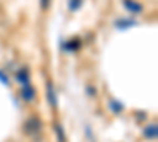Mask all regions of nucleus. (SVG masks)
<instances>
[{"label":"nucleus","mask_w":158,"mask_h":142,"mask_svg":"<svg viewBox=\"0 0 158 142\" xmlns=\"http://www.w3.org/2000/svg\"><path fill=\"white\" fill-rule=\"evenodd\" d=\"M87 93H90V95H95V88L92 87V85H90V87H87Z\"/></svg>","instance_id":"14"},{"label":"nucleus","mask_w":158,"mask_h":142,"mask_svg":"<svg viewBox=\"0 0 158 142\" xmlns=\"http://www.w3.org/2000/svg\"><path fill=\"white\" fill-rule=\"evenodd\" d=\"M81 5H82V0H70V2H68V6H70L71 11L79 10V8H81Z\"/></svg>","instance_id":"9"},{"label":"nucleus","mask_w":158,"mask_h":142,"mask_svg":"<svg viewBox=\"0 0 158 142\" xmlns=\"http://www.w3.org/2000/svg\"><path fill=\"white\" fill-rule=\"evenodd\" d=\"M35 96H36V92H35V88H33L30 84H27V85L22 87V90H21V98H22L24 101L30 103V101L35 99Z\"/></svg>","instance_id":"2"},{"label":"nucleus","mask_w":158,"mask_h":142,"mask_svg":"<svg viewBox=\"0 0 158 142\" xmlns=\"http://www.w3.org/2000/svg\"><path fill=\"white\" fill-rule=\"evenodd\" d=\"M41 128H43L41 120H40L38 117H30L24 123V133L29 134V136H35V134H38L40 131H41Z\"/></svg>","instance_id":"1"},{"label":"nucleus","mask_w":158,"mask_h":142,"mask_svg":"<svg viewBox=\"0 0 158 142\" xmlns=\"http://www.w3.org/2000/svg\"><path fill=\"white\" fill-rule=\"evenodd\" d=\"M77 47H79V43L77 41H71V43H68L67 46H65V49H68V51H74Z\"/></svg>","instance_id":"11"},{"label":"nucleus","mask_w":158,"mask_h":142,"mask_svg":"<svg viewBox=\"0 0 158 142\" xmlns=\"http://www.w3.org/2000/svg\"><path fill=\"white\" fill-rule=\"evenodd\" d=\"M0 79L3 81V84H5V85H10V84H8V82H10V81H8V77H6V76L2 73V71H0Z\"/></svg>","instance_id":"13"},{"label":"nucleus","mask_w":158,"mask_h":142,"mask_svg":"<svg viewBox=\"0 0 158 142\" xmlns=\"http://www.w3.org/2000/svg\"><path fill=\"white\" fill-rule=\"evenodd\" d=\"M40 5H41V10H48L51 5V0H40Z\"/></svg>","instance_id":"12"},{"label":"nucleus","mask_w":158,"mask_h":142,"mask_svg":"<svg viewBox=\"0 0 158 142\" xmlns=\"http://www.w3.org/2000/svg\"><path fill=\"white\" fill-rule=\"evenodd\" d=\"M111 111L115 112V114H118V112L122 111V106L118 104V103H115V101H111Z\"/></svg>","instance_id":"10"},{"label":"nucleus","mask_w":158,"mask_h":142,"mask_svg":"<svg viewBox=\"0 0 158 142\" xmlns=\"http://www.w3.org/2000/svg\"><path fill=\"white\" fill-rule=\"evenodd\" d=\"M54 130H56V134H57V140L59 142H65V131H63V126L59 122L54 123Z\"/></svg>","instance_id":"7"},{"label":"nucleus","mask_w":158,"mask_h":142,"mask_svg":"<svg viewBox=\"0 0 158 142\" xmlns=\"http://www.w3.org/2000/svg\"><path fill=\"white\" fill-rule=\"evenodd\" d=\"M16 79L22 84V85H27V84H30V74H29V71L27 70H19L18 73H16Z\"/></svg>","instance_id":"4"},{"label":"nucleus","mask_w":158,"mask_h":142,"mask_svg":"<svg viewBox=\"0 0 158 142\" xmlns=\"http://www.w3.org/2000/svg\"><path fill=\"white\" fill-rule=\"evenodd\" d=\"M115 25L118 29H128V27H131V25H136V22L133 19H118L115 22Z\"/></svg>","instance_id":"8"},{"label":"nucleus","mask_w":158,"mask_h":142,"mask_svg":"<svg viewBox=\"0 0 158 142\" xmlns=\"http://www.w3.org/2000/svg\"><path fill=\"white\" fill-rule=\"evenodd\" d=\"M158 134V126L156 123H150L146 130H144V137H147V139H155Z\"/></svg>","instance_id":"6"},{"label":"nucleus","mask_w":158,"mask_h":142,"mask_svg":"<svg viewBox=\"0 0 158 142\" xmlns=\"http://www.w3.org/2000/svg\"><path fill=\"white\" fill-rule=\"evenodd\" d=\"M123 3H125L127 10L131 11V13H141L142 11V5L135 2V0H123Z\"/></svg>","instance_id":"5"},{"label":"nucleus","mask_w":158,"mask_h":142,"mask_svg":"<svg viewBox=\"0 0 158 142\" xmlns=\"http://www.w3.org/2000/svg\"><path fill=\"white\" fill-rule=\"evenodd\" d=\"M46 90H48V101H49V104H51L52 108H57V96H56L54 85H52V82H48Z\"/></svg>","instance_id":"3"}]
</instances>
